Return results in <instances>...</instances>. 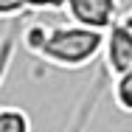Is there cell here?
Returning <instances> with one entry per match:
<instances>
[{
  "label": "cell",
  "mask_w": 132,
  "mask_h": 132,
  "mask_svg": "<svg viewBox=\"0 0 132 132\" xmlns=\"http://www.w3.org/2000/svg\"><path fill=\"white\" fill-rule=\"evenodd\" d=\"M23 51L37 56L39 62L62 68V70H81L101 59L104 53V31L68 23H28L20 31Z\"/></svg>",
  "instance_id": "obj_1"
},
{
  "label": "cell",
  "mask_w": 132,
  "mask_h": 132,
  "mask_svg": "<svg viewBox=\"0 0 132 132\" xmlns=\"http://www.w3.org/2000/svg\"><path fill=\"white\" fill-rule=\"evenodd\" d=\"M101 68L110 73V79L127 73L132 68V23L121 17L115 26L104 31V53H101Z\"/></svg>",
  "instance_id": "obj_2"
},
{
  "label": "cell",
  "mask_w": 132,
  "mask_h": 132,
  "mask_svg": "<svg viewBox=\"0 0 132 132\" xmlns=\"http://www.w3.org/2000/svg\"><path fill=\"white\" fill-rule=\"evenodd\" d=\"M62 11L79 26L107 31L121 20V0H68Z\"/></svg>",
  "instance_id": "obj_3"
},
{
  "label": "cell",
  "mask_w": 132,
  "mask_h": 132,
  "mask_svg": "<svg viewBox=\"0 0 132 132\" xmlns=\"http://www.w3.org/2000/svg\"><path fill=\"white\" fill-rule=\"evenodd\" d=\"M68 0H0V14L3 17H17L31 11H56L65 9Z\"/></svg>",
  "instance_id": "obj_4"
},
{
  "label": "cell",
  "mask_w": 132,
  "mask_h": 132,
  "mask_svg": "<svg viewBox=\"0 0 132 132\" xmlns=\"http://www.w3.org/2000/svg\"><path fill=\"white\" fill-rule=\"evenodd\" d=\"M0 132H34L31 115L20 107H3L0 110Z\"/></svg>",
  "instance_id": "obj_5"
},
{
  "label": "cell",
  "mask_w": 132,
  "mask_h": 132,
  "mask_svg": "<svg viewBox=\"0 0 132 132\" xmlns=\"http://www.w3.org/2000/svg\"><path fill=\"white\" fill-rule=\"evenodd\" d=\"M112 104L121 112H132V68L112 79Z\"/></svg>",
  "instance_id": "obj_6"
},
{
  "label": "cell",
  "mask_w": 132,
  "mask_h": 132,
  "mask_svg": "<svg viewBox=\"0 0 132 132\" xmlns=\"http://www.w3.org/2000/svg\"><path fill=\"white\" fill-rule=\"evenodd\" d=\"M127 20H129V23H132V11H129V14H127Z\"/></svg>",
  "instance_id": "obj_7"
}]
</instances>
